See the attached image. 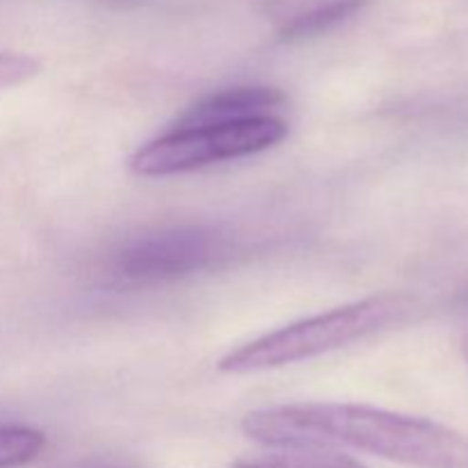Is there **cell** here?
<instances>
[{
  "instance_id": "6da1fadb",
  "label": "cell",
  "mask_w": 468,
  "mask_h": 468,
  "mask_svg": "<svg viewBox=\"0 0 468 468\" xmlns=\"http://www.w3.org/2000/svg\"><path fill=\"white\" fill-rule=\"evenodd\" d=\"M242 432L272 448H352L411 468H468V439L428 419L368 405L302 402L256 410Z\"/></svg>"
},
{
  "instance_id": "7a4b0ae2",
  "label": "cell",
  "mask_w": 468,
  "mask_h": 468,
  "mask_svg": "<svg viewBox=\"0 0 468 468\" xmlns=\"http://www.w3.org/2000/svg\"><path fill=\"white\" fill-rule=\"evenodd\" d=\"M411 309H414V300L402 292L366 297L355 304L338 306L327 314L265 334L222 356L218 370L227 375H250L314 359V356L352 346L361 338L402 323L411 314Z\"/></svg>"
},
{
  "instance_id": "3957f363",
  "label": "cell",
  "mask_w": 468,
  "mask_h": 468,
  "mask_svg": "<svg viewBox=\"0 0 468 468\" xmlns=\"http://www.w3.org/2000/svg\"><path fill=\"white\" fill-rule=\"evenodd\" d=\"M286 135L288 126L274 114L218 126H174L142 146L131 158V169L140 176H174L213 163L261 154L277 146Z\"/></svg>"
},
{
  "instance_id": "277c9868",
  "label": "cell",
  "mask_w": 468,
  "mask_h": 468,
  "mask_svg": "<svg viewBox=\"0 0 468 468\" xmlns=\"http://www.w3.org/2000/svg\"><path fill=\"white\" fill-rule=\"evenodd\" d=\"M227 251V240L201 224L160 229L123 247L114 261L119 277L137 283H158L210 268Z\"/></svg>"
},
{
  "instance_id": "5b68a950",
  "label": "cell",
  "mask_w": 468,
  "mask_h": 468,
  "mask_svg": "<svg viewBox=\"0 0 468 468\" xmlns=\"http://www.w3.org/2000/svg\"><path fill=\"white\" fill-rule=\"evenodd\" d=\"M286 96L277 87H233L206 96L192 105L174 126H218V123L242 122V119L272 117V110L283 103Z\"/></svg>"
},
{
  "instance_id": "8992f818",
  "label": "cell",
  "mask_w": 468,
  "mask_h": 468,
  "mask_svg": "<svg viewBox=\"0 0 468 468\" xmlns=\"http://www.w3.org/2000/svg\"><path fill=\"white\" fill-rule=\"evenodd\" d=\"M233 468H368L355 457L341 455L324 448H277V452L261 457H247Z\"/></svg>"
},
{
  "instance_id": "52a82bcc",
  "label": "cell",
  "mask_w": 468,
  "mask_h": 468,
  "mask_svg": "<svg viewBox=\"0 0 468 468\" xmlns=\"http://www.w3.org/2000/svg\"><path fill=\"white\" fill-rule=\"evenodd\" d=\"M366 3L368 0H332L327 5H320V7H314L311 12L300 14L291 23H286L282 27V32H279V39L300 41L315 35H323V32L332 30V27L341 26L347 18L355 16Z\"/></svg>"
},
{
  "instance_id": "ba28073f",
  "label": "cell",
  "mask_w": 468,
  "mask_h": 468,
  "mask_svg": "<svg viewBox=\"0 0 468 468\" xmlns=\"http://www.w3.org/2000/svg\"><path fill=\"white\" fill-rule=\"evenodd\" d=\"M46 437L35 428L5 425L0 428V468H18L44 452Z\"/></svg>"
},
{
  "instance_id": "9c48e42d",
  "label": "cell",
  "mask_w": 468,
  "mask_h": 468,
  "mask_svg": "<svg viewBox=\"0 0 468 468\" xmlns=\"http://www.w3.org/2000/svg\"><path fill=\"white\" fill-rule=\"evenodd\" d=\"M39 71V62L30 55L0 53V87L18 85Z\"/></svg>"
},
{
  "instance_id": "30bf717a",
  "label": "cell",
  "mask_w": 468,
  "mask_h": 468,
  "mask_svg": "<svg viewBox=\"0 0 468 468\" xmlns=\"http://www.w3.org/2000/svg\"><path fill=\"white\" fill-rule=\"evenodd\" d=\"M462 350H464L466 364H468V327H466V332H464V346H462Z\"/></svg>"
}]
</instances>
